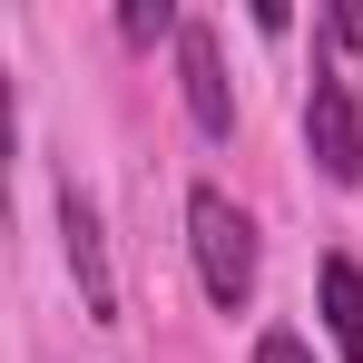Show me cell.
Here are the masks:
<instances>
[{"label":"cell","instance_id":"1","mask_svg":"<svg viewBox=\"0 0 363 363\" xmlns=\"http://www.w3.org/2000/svg\"><path fill=\"white\" fill-rule=\"evenodd\" d=\"M186 245H196V285H206V304L236 314V304L255 295V216H245L226 186H196V196H186Z\"/></svg>","mask_w":363,"mask_h":363},{"label":"cell","instance_id":"8","mask_svg":"<svg viewBox=\"0 0 363 363\" xmlns=\"http://www.w3.org/2000/svg\"><path fill=\"white\" fill-rule=\"evenodd\" d=\"M324 40L334 50H363V10H324Z\"/></svg>","mask_w":363,"mask_h":363},{"label":"cell","instance_id":"3","mask_svg":"<svg viewBox=\"0 0 363 363\" xmlns=\"http://www.w3.org/2000/svg\"><path fill=\"white\" fill-rule=\"evenodd\" d=\"M177 89H186L196 138H236V89H226V60H216V30L206 20H186V40H177Z\"/></svg>","mask_w":363,"mask_h":363},{"label":"cell","instance_id":"2","mask_svg":"<svg viewBox=\"0 0 363 363\" xmlns=\"http://www.w3.org/2000/svg\"><path fill=\"white\" fill-rule=\"evenodd\" d=\"M304 147L334 186H363V99L334 60H314V89H304Z\"/></svg>","mask_w":363,"mask_h":363},{"label":"cell","instance_id":"7","mask_svg":"<svg viewBox=\"0 0 363 363\" xmlns=\"http://www.w3.org/2000/svg\"><path fill=\"white\" fill-rule=\"evenodd\" d=\"M255 363H314V344H304V334H285V324H275V334H255Z\"/></svg>","mask_w":363,"mask_h":363},{"label":"cell","instance_id":"5","mask_svg":"<svg viewBox=\"0 0 363 363\" xmlns=\"http://www.w3.org/2000/svg\"><path fill=\"white\" fill-rule=\"evenodd\" d=\"M324 334L344 344V363H363V265L324 255Z\"/></svg>","mask_w":363,"mask_h":363},{"label":"cell","instance_id":"6","mask_svg":"<svg viewBox=\"0 0 363 363\" xmlns=\"http://www.w3.org/2000/svg\"><path fill=\"white\" fill-rule=\"evenodd\" d=\"M118 40H128V50H157V40H186V20L167 10V0H128V10H118Z\"/></svg>","mask_w":363,"mask_h":363},{"label":"cell","instance_id":"4","mask_svg":"<svg viewBox=\"0 0 363 363\" xmlns=\"http://www.w3.org/2000/svg\"><path fill=\"white\" fill-rule=\"evenodd\" d=\"M60 245H69V275H79V304L99 324H118V275H108V236H99V206L60 186Z\"/></svg>","mask_w":363,"mask_h":363}]
</instances>
